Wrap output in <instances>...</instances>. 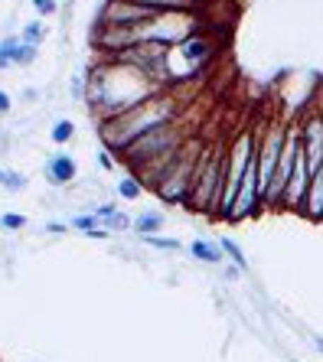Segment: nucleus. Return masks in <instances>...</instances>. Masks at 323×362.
Instances as JSON below:
<instances>
[{"mask_svg":"<svg viewBox=\"0 0 323 362\" xmlns=\"http://www.w3.org/2000/svg\"><path fill=\"white\" fill-rule=\"evenodd\" d=\"M177 111H180L177 98L170 92H160L153 98L141 101V105H134V108L114 115V118L98 121V137H102L105 151L114 153V160H118L137 137H144L151 131H157V127L177 121Z\"/></svg>","mask_w":323,"mask_h":362,"instance_id":"f257e3e1","label":"nucleus"},{"mask_svg":"<svg viewBox=\"0 0 323 362\" xmlns=\"http://www.w3.org/2000/svg\"><path fill=\"white\" fill-rule=\"evenodd\" d=\"M225 177H229V147H203L199 163H196V177H193V193H189V209L209 212L216 216L222 202V189H225Z\"/></svg>","mask_w":323,"mask_h":362,"instance_id":"f03ea898","label":"nucleus"},{"mask_svg":"<svg viewBox=\"0 0 323 362\" xmlns=\"http://www.w3.org/2000/svg\"><path fill=\"white\" fill-rule=\"evenodd\" d=\"M187 141H189V137H187V131L180 127V121H170V124L157 127V131H151V134L137 137L128 151L121 153L118 160L137 177V173H144L151 163L163 160V157H173V153H177Z\"/></svg>","mask_w":323,"mask_h":362,"instance_id":"7ed1b4c3","label":"nucleus"},{"mask_svg":"<svg viewBox=\"0 0 323 362\" xmlns=\"http://www.w3.org/2000/svg\"><path fill=\"white\" fill-rule=\"evenodd\" d=\"M199 153H203V144L187 141L177 151L170 170L163 173V180L157 183L153 193L160 196L167 206H187L189 193H193V177H196V163H199Z\"/></svg>","mask_w":323,"mask_h":362,"instance_id":"20e7f679","label":"nucleus"},{"mask_svg":"<svg viewBox=\"0 0 323 362\" xmlns=\"http://www.w3.org/2000/svg\"><path fill=\"white\" fill-rule=\"evenodd\" d=\"M288 127L281 121H271L264 127V134L258 137V173H262V196H268L274 183V173H278L281 153H284V144H288Z\"/></svg>","mask_w":323,"mask_h":362,"instance_id":"39448f33","label":"nucleus"},{"mask_svg":"<svg viewBox=\"0 0 323 362\" xmlns=\"http://www.w3.org/2000/svg\"><path fill=\"white\" fill-rule=\"evenodd\" d=\"M153 17H160V13H153L151 7L137 4V0H105V7L98 10V20H95V23H102V26H141Z\"/></svg>","mask_w":323,"mask_h":362,"instance_id":"423d86ee","label":"nucleus"},{"mask_svg":"<svg viewBox=\"0 0 323 362\" xmlns=\"http://www.w3.org/2000/svg\"><path fill=\"white\" fill-rule=\"evenodd\" d=\"M298 131H300V147H304L307 160H310V167L323 170V111L320 108H310L304 111L298 118Z\"/></svg>","mask_w":323,"mask_h":362,"instance_id":"0eeeda50","label":"nucleus"},{"mask_svg":"<svg viewBox=\"0 0 323 362\" xmlns=\"http://www.w3.org/2000/svg\"><path fill=\"white\" fill-rule=\"evenodd\" d=\"M43 170H46V180H49L52 186H69L72 180H76V173H78L76 160H72L69 153H52Z\"/></svg>","mask_w":323,"mask_h":362,"instance_id":"6e6552de","label":"nucleus"},{"mask_svg":"<svg viewBox=\"0 0 323 362\" xmlns=\"http://www.w3.org/2000/svg\"><path fill=\"white\" fill-rule=\"evenodd\" d=\"M298 216L310 222H323V170H317L314 180H310V189L304 196V206H300Z\"/></svg>","mask_w":323,"mask_h":362,"instance_id":"1a4fd4ad","label":"nucleus"},{"mask_svg":"<svg viewBox=\"0 0 323 362\" xmlns=\"http://www.w3.org/2000/svg\"><path fill=\"white\" fill-rule=\"evenodd\" d=\"M189 255H193V258H199L203 264H219L222 262L219 242H206V238H196V242L189 245Z\"/></svg>","mask_w":323,"mask_h":362,"instance_id":"9d476101","label":"nucleus"},{"mask_svg":"<svg viewBox=\"0 0 323 362\" xmlns=\"http://www.w3.org/2000/svg\"><path fill=\"white\" fill-rule=\"evenodd\" d=\"M160 228H163V216H160V212H141V216L134 219V232L141 238L153 235V232H160Z\"/></svg>","mask_w":323,"mask_h":362,"instance_id":"9b49d317","label":"nucleus"},{"mask_svg":"<svg viewBox=\"0 0 323 362\" xmlns=\"http://www.w3.org/2000/svg\"><path fill=\"white\" fill-rule=\"evenodd\" d=\"M219 248H222V255H225V258H229V262L235 264V268L248 271V258H245V252H242V248H238V245L232 242V238H219Z\"/></svg>","mask_w":323,"mask_h":362,"instance_id":"f8f14e48","label":"nucleus"},{"mask_svg":"<svg viewBox=\"0 0 323 362\" xmlns=\"http://www.w3.org/2000/svg\"><path fill=\"white\" fill-rule=\"evenodd\" d=\"M49 137H52V144H69L72 141V137H76V124H72V121H56V124H52V131H49Z\"/></svg>","mask_w":323,"mask_h":362,"instance_id":"ddd939ff","label":"nucleus"},{"mask_svg":"<svg viewBox=\"0 0 323 362\" xmlns=\"http://www.w3.org/2000/svg\"><path fill=\"white\" fill-rule=\"evenodd\" d=\"M141 189H144V186H141V180L137 177H121L118 180V196L121 199H137Z\"/></svg>","mask_w":323,"mask_h":362,"instance_id":"4468645a","label":"nucleus"},{"mask_svg":"<svg viewBox=\"0 0 323 362\" xmlns=\"http://www.w3.org/2000/svg\"><path fill=\"white\" fill-rule=\"evenodd\" d=\"M36 46H30V42L20 40L17 42V49H13V66H30V62H36Z\"/></svg>","mask_w":323,"mask_h":362,"instance_id":"2eb2a0df","label":"nucleus"},{"mask_svg":"<svg viewBox=\"0 0 323 362\" xmlns=\"http://www.w3.org/2000/svg\"><path fill=\"white\" fill-rule=\"evenodd\" d=\"M17 36H7V40H0V69H10L13 66V49H17Z\"/></svg>","mask_w":323,"mask_h":362,"instance_id":"dca6fc26","label":"nucleus"},{"mask_svg":"<svg viewBox=\"0 0 323 362\" xmlns=\"http://www.w3.org/2000/svg\"><path fill=\"white\" fill-rule=\"evenodd\" d=\"M43 36H46L43 23H26V26H23V36H20V40L30 42V46H40V42H43Z\"/></svg>","mask_w":323,"mask_h":362,"instance_id":"f3484780","label":"nucleus"},{"mask_svg":"<svg viewBox=\"0 0 323 362\" xmlns=\"http://www.w3.org/2000/svg\"><path fill=\"white\" fill-rule=\"evenodd\" d=\"M4 189H7V193H20V189H26V177H23V173H17V170H7Z\"/></svg>","mask_w":323,"mask_h":362,"instance_id":"a211bd4d","label":"nucleus"},{"mask_svg":"<svg viewBox=\"0 0 323 362\" xmlns=\"http://www.w3.org/2000/svg\"><path fill=\"white\" fill-rule=\"evenodd\" d=\"M105 228H108V232H124V228H134V222H131L124 212H114L111 219H105Z\"/></svg>","mask_w":323,"mask_h":362,"instance_id":"6ab92c4d","label":"nucleus"},{"mask_svg":"<svg viewBox=\"0 0 323 362\" xmlns=\"http://www.w3.org/2000/svg\"><path fill=\"white\" fill-rule=\"evenodd\" d=\"M141 242H147V245H153V248H163V252H177L180 248V242L177 238H160V235H144Z\"/></svg>","mask_w":323,"mask_h":362,"instance_id":"aec40b11","label":"nucleus"},{"mask_svg":"<svg viewBox=\"0 0 323 362\" xmlns=\"http://www.w3.org/2000/svg\"><path fill=\"white\" fill-rule=\"evenodd\" d=\"M26 219L20 216V212H7V216H0V228H7V232H17V228H23Z\"/></svg>","mask_w":323,"mask_h":362,"instance_id":"412c9836","label":"nucleus"},{"mask_svg":"<svg viewBox=\"0 0 323 362\" xmlns=\"http://www.w3.org/2000/svg\"><path fill=\"white\" fill-rule=\"evenodd\" d=\"M69 226H72V228H78L82 235H88L92 228H98V219H95V216H76V219L69 222Z\"/></svg>","mask_w":323,"mask_h":362,"instance_id":"4be33fe9","label":"nucleus"},{"mask_svg":"<svg viewBox=\"0 0 323 362\" xmlns=\"http://www.w3.org/2000/svg\"><path fill=\"white\" fill-rule=\"evenodd\" d=\"M33 10L40 17H52V13L59 10V4H56V0H33Z\"/></svg>","mask_w":323,"mask_h":362,"instance_id":"5701e85b","label":"nucleus"},{"mask_svg":"<svg viewBox=\"0 0 323 362\" xmlns=\"http://www.w3.org/2000/svg\"><path fill=\"white\" fill-rule=\"evenodd\" d=\"M10 108H13V101H10V95L4 92V88H0V118H4V115H10Z\"/></svg>","mask_w":323,"mask_h":362,"instance_id":"b1692460","label":"nucleus"},{"mask_svg":"<svg viewBox=\"0 0 323 362\" xmlns=\"http://www.w3.org/2000/svg\"><path fill=\"white\" fill-rule=\"evenodd\" d=\"M46 232H66V226H59V222H49V226H46Z\"/></svg>","mask_w":323,"mask_h":362,"instance_id":"393cba45","label":"nucleus"},{"mask_svg":"<svg viewBox=\"0 0 323 362\" xmlns=\"http://www.w3.org/2000/svg\"><path fill=\"white\" fill-rule=\"evenodd\" d=\"M4 180H7V170L0 167V186H4Z\"/></svg>","mask_w":323,"mask_h":362,"instance_id":"a878e982","label":"nucleus"},{"mask_svg":"<svg viewBox=\"0 0 323 362\" xmlns=\"http://www.w3.org/2000/svg\"><path fill=\"white\" fill-rule=\"evenodd\" d=\"M314 343H317V349H320V353H323V339H320V337H317V339H314Z\"/></svg>","mask_w":323,"mask_h":362,"instance_id":"bb28decb","label":"nucleus"}]
</instances>
